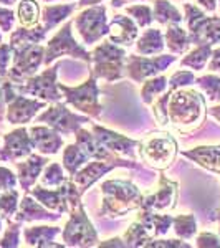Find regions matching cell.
<instances>
[{"label": "cell", "instance_id": "obj_16", "mask_svg": "<svg viewBox=\"0 0 220 248\" xmlns=\"http://www.w3.org/2000/svg\"><path fill=\"white\" fill-rule=\"evenodd\" d=\"M175 201H177V182H173L167 177L161 175L157 192L142 199L141 209L154 212L173 210L175 207Z\"/></svg>", "mask_w": 220, "mask_h": 248}, {"label": "cell", "instance_id": "obj_36", "mask_svg": "<svg viewBox=\"0 0 220 248\" xmlns=\"http://www.w3.org/2000/svg\"><path fill=\"white\" fill-rule=\"evenodd\" d=\"M18 192L15 189L0 192V215L5 220H12L18 210Z\"/></svg>", "mask_w": 220, "mask_h": 248}, {"label": "cell", "instance_id": "obj_6", "mask_svg": "<svg viewBox=\"0 0 220 248\" xmlns=\"http://www.w3.org/2000/svg\"><path fill=\"white\" fill-rule=\"evenodd\" d=\"M58 88L65 94L68 105L88 114L90 118H99L103 106L99 105V90L93 75H90L86 81L81 83L79 86H66L63 83H58Z\"/></svg>", "mask_w": 220, "mask_h": 248}, {"label": "cell", "instance_id": "obj_37", "mask_svg": "<svg viewBox=\"0 0 220 248\" xmlns=\"http://www.w3.org/2000/svg\"><path fill=\"white\" fill-rule=\"evenodd\" d=\"M126 12L133 17V20L138 23V27H149L153 23V10H151L149 5H144V3H139V5H131L126 7Z\"/></svg>", "mask_w": 220, "mask_h": 248}, {"label": "cell", "instance_id": "obj_19", "mask_svg": "<svg viewBox=\"0 0 220 248\" xmlns=\"http://www.w3.org/2000/svg\"><path fill=\"white\" fill-rule=\"evenodd\" d=\"M139 27L133 18L126 15H114L110 23V33L108 37L116 45L129 46L134 43V40L139 35Z\"/></svg>", "mask_w": 220, "mask_h": 248}, {"label": "cell", "instance_id": "obj_10", "mask_svg": "<svg viewBox=\"0 0 220 248\" xmlns=\"http://www.w3.org/2000/svg\"><path fill=\"white\" fill-rule=\"evenodd\" d=\"M58 68L60 63L51 68H47L43 73L37 75V77H30L27 79L25 85H15V90L20 94H30L35 98H40L47 103H58L63 98L60 93L58 81H57V75H58Z\"/></svg>", "mask_w": 220, "mask_h": 248}, {"label": "cell", "instance_id": "obj_13", "mask_svg": "<svg viewBox=\"0 0 220 248\" xmlns=\"http://www.w3.org/2000/svg\"><path fill=\"white\" fill-rule=\"evenodd\" d=\"M116 167H133V169H138V164L136 162H129V161H99L96 159V162H90V164H85L81 170H78L77 174L71 175V181L77 184V187L79 189V192H86L90 189L93 184L101 179L103 175L111 172Z\"/></svg>", "mask_w": 220, "mask_h": 248}, {"label": "cell", "instance_id": "obj_14", "mask_svg": "<svg viewBox=\"0 0 220 248\" xmlns=\"http://www.w3.org/2000/svg\"><path fill=\"white\" fill-rule=\"evenodd\" d=\"M2 151H0V161H18V159L29 157L33 153V141H31V136H29V131L25 127H18V129L7 133L3 138Z\"/></svg>", "mask_w": 220, "mask_h": 248}, {"label": "cell", "instance_id": "obj_8", "mask_svg": "<svg viewBox=\"0 0 220 248\" xmlns=\"http://www.w3.org/2000/svg\"><path fill=\"white\" fill-rule=\"evenodd\" d=\"M63 55H68V57H73V58L83 60V62H86V63H91V53H88L85 48L73 38V33H71V22H66L65 25L57 31V35H55L53 38L48 40V43L45 46L43 65L50 66L51 62H55L58 57H63Z\"/></svg>", "mask_w": 220, "mask_h": 248}, {"label": "cell", "instance_id": "obj_1", "mask_svg": "<svg viewBox=\"0 0 220 248\" xmlns=\"http://www.w3.org/2000/svg\"><path fill=\"white\" fill-rule=\"evenodd\" d=\"M167 118L177 133H190L205 118V99L195 90H173L167 103Z\"/></svg>", "mask_w": 220, "mask_h": 248}, {"label": "cell", "instance_id": "obj_42", "mask_svg": "<svg viewBox=\"0 0 220 248\" xmlns=\"http://www.w3.org/2000/svg\"><path fill=\"white\" fill-rule=\"evenodd\" d=\"M17 175L12 172L9 167L0 166V192H7L15 189L17 186Z\"/></svg>", "mask_w": 220, "mask_h": 248}, {"label": "cell", "instance_id": "obj_7", "mask_svg": "<svg viewBox=\"0 0 220 248\" xmlns=\"http://www.w3.org/2000/svg\"><path fill=\"white\" fill-rule=\"evenodd\" d=\"M98 232L88 218L83 203L71 212L70 220L63 230V245L68 247H94L98 245Z\"/></svg>", "mask_w": 220, "mask_h": 248}, {"label": "cell", "instance_id": "obj_43", "mask_svg": "<svg viewBox=\"0 0 220 248\" xmlns=\"http://www.w3.org/2000/svg\"><path fill=\"white\" fill-rule=\"evenodd\" d=\"M14 23H15L14 10L0 7V30H2L3 33H9V31H12V29H14Z\"/></svg>", "mask_w": 220, "mask_h": 248}, {"label": "cell", "instance_id": "obj_49", "mask_svg": "<svg viewBox=\"0 0 220 248\" xmlns=\"http://www.w3.org/2000/svg\"><path fill=\"white\" fill-rule=\"evenodd\" d=\"M3 105H5V98H3V90H2V85H0V121L3 119V111H5L3 109Z\"/></svg>", "mask_w": 220, "mask_h": 248}, {"label": "cell", "instance_id": "obj_23", "mask_svg": "<svg viewBox=\"0 0 220 248\" xmlns=\"http://www.w3.org/2000/svg\"><path fill=\"white\" fill-rule=\"evenodd\" d=\"M58 233V227H29L23 230L25 243L30 247H65L55 243V237Z\"/></svg>", "mask_w": 220, "mask_h": 248}, {"label": "cell", "instance_id": "obj_15", "mask_svg": "<svg viewBox=\"0 0 220 248\" xmlns=\"http://www.w3.org/2000/svg\"><path fill=\"white\" fill-rule=\"evenodd\" d=\"M47 106V101L25 98L23 94L17 93L14 99L7 103V121L10 124H27L38 114L40 109Z\"/></svg>", "mask_w": 220, "mask_h": 248}, {"label": "cell", "instance_id": "obj_28", "mask_svg": "<svg viewBox=\"0 0 220 248\" xmlns=\"http://www.w3.org/2000/svg\"><path fill=\"white\" fill-rule=\"evenodd\" d=\"M154 20H157L161 25H175V23H181L184 17L169 0H156L154 2Z\"/></svg>", "mask_w": 220, "mask_h": 248}, {"label": "cell", "instance_id": "obj_45", "mask_svg": "<svg viewBox=\"0 0 220 248\" xmlns=\"http://www.w3.org/2000/svg\"><path fill=\"white\" fill-rule=\"evenodd\" d=\"M146 247H166V248H169V247H184V248H187L190 245H189V243H186V242H182V240H151V242L146 243Z\"/></svg>", "mask_w": 220, "mask_h": 248}, {"label": "cell", "instance_id": "obj_46", "mask_svg": "<svg viewBox=\"0 0 220 248\" xmlns=\"http://www.w3.org/2000/svg\"><path fill=\"white\" fill-rule=\"evenodd\" d=\"M209 70L212 73H215V71H220V48L217 50L212 51V60L209 63Z\"/></svg>", "mask_w": 220, "mask_h": 248}, {"label": "cell", "instance_id": "obj_39", "mask_svg": "<svg viewBox=\"0 0 220 248\" xmlns=\"http://www.w3.org/2000/svg\"><path fill=\"white\" fill-rule=\"evenodd\" d=\"M9 222V229L5 230V235L0 238V247H18L20 245V225L18 222H12V220H7Z\"/></svg>", "mask_w": 220, "mask_h": 248}, {"label": "cell", "instance_id": "obj_18", "mask_svg": "<svg viewBox=\"0 0 220 248\" xmlns=\"http://www.w3.org/2000/svg\"><path fill=\"white\" fill-rule=\"evenodd\" d=\"M30 136L33 141L35 151H38L43 155H55L58 154V151L63 147V138L60 136L58 131H55L53 127H45V126H31L30 127Z\"/></svg>", "mask_w": 220, "mask_h": 248}, {"label": "cell", "instance_id": "obj_47", "mask_svg": "<svg viewBox=\"0 0 220 248\" xmlns=\"http://www.w3.org/2000/svg\"><path fill=\"white\" fill-rule=\"evenodd\" d=\"M199 3L205 9L207 12H215L217 10V0H197Z\"/></svg>", "mask_w": 220, "mask_h": 248}, {"label": "cell", "instance_id": "obj_38", "mask_svg": "<svg viewBox=\"0 0 220 248\" xmlns=\"http://www.w3.org/2000/svg\"><path fill=\"white\" fill-rule=\"evenodd\" d=\"M197 85L205 91L207 98H209L210 101L220 103V77L205 75V77L197 78Z\"/></svg>", "mask_w": 220, "mask_h": 248}, {"label": "cell", "instance_id": "obj_17", "mask_svg": "<svg viewBox=\"0 0 220 248\" xmlns=\"http://www.w3.org/2000/svg\"><path fill=\"white\" fill-rule=\"evenodd\" d=\"M91 131H93L94 138L98 139L108 151H111L113 154H118V155H134L136 147H138V144H139L138 141H134V139L127 138V136L118 134V133H114V131L106 129V127L96 126V124L91 126Z\"/></svg>", "mask_w": 220, "mask_h": 248}, {"label": "cell", "instance_id": "obj_33", "mask_svg": "<svg viewBox=\"0 0 220 248\" xmlns=\"http://www.w3.org/2000/svg\"><path fill=\"white\" fill-rule=\"evenodd\" d=\"M212 45H197V48L187 53V57L182 60L181 65L182 66H189L192 70H202L207 65L209 58L212 57Z\"/></svg>", "mask_w": 220, "mask_h": 248}, {"label": "cell", "instance_id": "obj_32", "mask_svg": "<svg viewBox=\"0 0 220 248\" xmlns=\"http://www.w3.org/2000/svg\"><path fill=\"white\" fill-rule=\"evenodd\" d=\"M151 240H153V233L138 220L131 223L125 233V242L127 247H146V243Z\"/></svg>", "mask_w": 220, "mask_h": 248}, {"label": "cell", "instance_id": "obj_40", "mask_svg": "<svg viewBox=\"0 0 220 248\" xmlns=\"http://www.w3.org/2000/svg\"><path fill=\"white\" fill-rule=\"evenodd\" d=\"M194 81H195V77L192 71H186V70L175 71L173 77L169 78V90H179V88L192 85Z\"/></svg>", "mask_w": 220, "mask_h": 248}, {"label": "cell", "instance_id": "obj_24", "mask_svg": "<svg viewBox=\"0 0 220 248\" xmlns=\"http://www.w3.org/2000/svg\"><path fill=\"white\" fill-rule=\"evenodd\" d=\"M162 50H164V35L157 29H147L138 38V42H136V51L144 55V57L157 55Z\"/></svg>", "mask_w": 220, "mask_h": 248}, {"label": "cell", "instance_id": "obj_30", "mask_svg": "<svg viewBox=\"0 0 220 248\" xmlns=\"http://www.w3.org/2000/svg\"><path fill=\"white\" fill-rule=\"evenodd\" d=\"M169 90V79L166 77H153L147 81H144L141 90V99L144 105H153L156 98H159L162 93Z\"/></svg>", "mask_w": 220, "mask_h": 248}, {"label": "cell", "instance_id": "obj_22", "mask_svg": "<svg viewBox=\"0 0 220 248\" xmlns=\"http://www.w3.org/2000/svg\"><path fill=\"white\" fill-rule=\"evenodd\" d=\"M182 155L195 161L207 170L217 172L220 175V146H201L190 151H184Z\"/></svg>", "mask_w": 220, "mask_h": 248}, {"label": "cell", "instance_id": "obj_41", "mask_svg": "<svg viewBox=\"0 0 220 248\" xmlns=\"http://www.w3.org/2000/svg\"><path fill=\"white\" fill-rule=\"evenodd\" d=\"M12 60H14V46L12 45H0V77H7L12 65Z\"/></svg>", "mask_w": 220, "mask_h": 248}, {"label": "cell", "instance_id": "obj_3", "mask_svg": "<svg viewBox=\"0 0 220 248\" xmlns=\"http://www.w3.org/2000/svg\"><path fill=\"white\" fill-rule=\"evenodd\" d=\"M126 50L121 45H116L111 40H105L93 50V77L96 79H106L108 83L118 81L123 78L125 70Z\"/></svg>", "mask_w": 220, "mask_h": 248}, {"label": "cell", "instance_id": "obj_31", "mask_svg": "<svg viewBox=\"0 0 220 248\" xmlns=\"http://www.w3.org/2000/svg\"><path fill=\"white\" fill-rule=\"evenodd\" d=\"M17 17L22 27H35L40 23V5L37 0H20Z\"/></svg>", "mask_w": 220, "mask_h": 248}, {"label": "cell", "instance_id": "obj_5", "mask_svg": "<svg viewBox=\"0 0 220 248\" xmlns=\"http://www.w3.org/2000/svg\"><path fill=\"white\" fill-rule=\"evenodd\" d=\"M45 58V46L40 43H27V45L14 46V60L9 70V79L15 85H20L25 79L33 77Z\"/></svg>", "mask_w": 220, "mask_h": 248}, {"label": "cell", "instance_id": "obj_52", "mask_svg": "<svg viewBox=\"0 0 220 248\" xmlns=\"http://www.w3.org/2000/svg\"><path fill=\"white\" fill-rule=\"evenodd\" d=\"M210 114L214 116V118H217L219 121H220V106H214V108H210Z\"/></svg>", "mask_w": 220, "mask_h": 248}, {"label": "cell", "instance_id": "obj_48", "mask_svg": "<svg viewBox=\"0 0 220 248\" xmlns=\"http://www.w3.org/2000/svg\"><path fill=\"white\" fill-rule=\"evenodd\" d=\"M126 243H123L119 238H113V240H106V242L99 243V247H125Z\"/></svg>", "mask_w": 220, "mask_h": 248}, {"label": "cell", "instance_id": "obj_21", "mask_svg": "<svg viewBox=\"0 0 220 248\" xmlns=\"http://www.w3.org/2000/svg\"><path fill=\"white\" fill-rule=\"evenodd\" d=\"M48 164V159L38 154H30L29 159L23 162L15 164V169L18 172V182L25 192L30 190V187L38 181V175L42 174V169Z\"/></svg>", "mask_w": 220, "mask_h": 248}, {"label": "cell", "instance_id": "obj_29", "mask_svg": "<svg viewBox=\"0 0 220 248\" xmlns=\"http://www.w3.org/2000/svg\"><path fill=\"white\" fill-rule=\"evenodd\" d=\"M90 159L91 157L81 149V146H78V144H70V146H66L65 153H63V166H65L68 174L73 175V174H77Z\"/></svg>", "mask_w": 220, "mask_h": 248}, {"label": "cell", "instance_id": "obj_27", "mask_svg": "<svg viewBox=\"0 0 220 248\" xmlns=\"http://www.w3.org/2000/svg\"><path fill=\"white\" fill-rule=\"evenodd\" d=\"M48 31L43 29L42 23L35 27H20L10 35V45H27V43H40L43 42Z\"/></svg>", "mask_w": 220, "mask_h": 248}, {"label": "cell", "instance_id": "obj_54", "mask_svg": "<svg viewBox=\"0 0 220 248\" xmlns=\"http://www.w3.org/2000/svg\"><path fill=\"white\" fill-rule=\"evenodd\" d=\"M2 220L3 218H2V215H0V232H2Z\"/></svg>", "mask_w": 220, "mask_h": 248}, {"label": "cell", "instance_id": "obj_55", "mask_svg": "<svg viewBox=\"0 0 220 248\" xmlns=\"http://www.w3.org/2000/svg\"><path fill=\"white\" fill-rule=\"evenodd\" d=\"M217 218H219V222H220V210H219V215H217Z\"/></svg>", "mask_w": 220, "mask_h": 248}, {"label": "cell", "instance_id": "obj_53", "mask_svg": "<svg viewBox=\"0 0 220 248\" xmlns=\"http://www.w3.org/2000/svg\"><path fill=\"white\" fill-rule=\"evenodd\" d=\"M15 2H18V0H0V3H2V5H7V7L14 5Z\"/></svg>", "mask_w": 220, "mask_h": 248}, {"label": "cell", "instance_id": "obj_51", "mask_svg": "<svg viewBox=\"0 0 220 248\" xmlns=\"http://www.w3.org/2000/svg\"><path fill=\"white\" fill-rule=\"evenodd\" d=\"M127 2H136V0H111V5L116 9V7H123Z\"/></svg>", "mask_w": 220, "mask_h": 248}, {"label": "cell", "instance_id": "obj_50", "mask_svg": "<svg viewBox=\"0 0 220 248\" xmlns=\"http://www.w3.org/2000/svg\"><path fill=\"white\" fill-rule=\"evenodd\" d=\"M99 2H103V0H79L78 9H83V7H86V5H93V3H99Z\"/></svg>", "mask_w": 220, "mask_h": 248}, {"label": "cell", "instance_id": "obj_34", "mask_svg": "<svg viewBox=\"0 0 220 248\" xmlns=\"http://www.w3.org/2000/svg\"><path fill=\"white\" fill-rule=\"evenodd\" d=\"M174 232L179 238L182 240H189L195 235L197 232V222H195V217L192 214H187V215H177L174 217Z\"/></svg>", "mask_w": 220, "mask_h": 248}, {"label": "cell", "instance_id": "obj_35", "mask_svg": "<svg viewBox=\"0 0 220 248\" xmlns=\"http://www.w3.org/2000/svg\"><path fill=\"white\" fill-rule=\"evenodd\" d=\"M65 181H66V175H65V172H63L62 166L57 162H51V164H48L45 172H43L42 179H40V186L55 189V187L62 186Z\"/></svg>", "mask_w": 220, "mask_h": 248}, {"label": "cell", "instance_id": "obj_4", "mask_svg": "<svg viewBox=\"0 0 220 248\" xmlns=\"http://www.w3.org/2000/svg\"><path fill=\"white\" fill-rule=\"evenodd\" d=\"M139 154L144 162L156 169H167L177 154V142L169 133L151 134L138 144Z\"/></svg>", "mask_w": 220, "mask_h": 248}, {"label": "cell", "instance_id": "obj_2", "mask_svg": "<svg viewBox=\"0 0 220 248\" xmlns=\"http://www.w3.org/2000/svg\"><path fill=\"white\" fill-rule=\"evenodd\" d=\"M101 212L108 217H126L129 212L141 209L142 194L131 181L111 179L101 184Z\"/></svg>", "mask_w": 220, "mask_h": 248}, {"label": "cell", "instance_id": "obj_9", "mask_svg": "<svg viewBox=\"0 0 220 248\" xmlns=\"http://www.w3.org/2000/svg\"><path fill=\"white\" fill-rule=\"evenodd\" d=\"M75 25L78 29L79 38L85 45H94L110 33V25L106 18V7L94 5L79 12L75 17Z\"/></svg>", "mask_w": 220, "mask_h": 248}, {"label": "cell", "instance_id": "obj_44", "mask_svg": "<svg viewBox=\"0 0 220 248\" xmlns=\"http://www.w3.org/2000/svg\"><path fill=\"white\" fill-rule=\"evenodd\" d=\"M197 247H220V240L217 235L210 233V232H202L197 237Z\"/></svg>", "mask_w": 220, "mask_h": 248}, {"label": "cell", "instance_id": "obj_26", "mask_svg": "<svg viewBox=\"0 0 220 248\" xmlns=\"http://www.w3.org/2000/svg\"><path fill=\"white\" fill-rule=\"evenodd\" d=\"M164 38H166L167 48H169L173 53H186L192 45L189 31L184 30L182 27H179V23H175V25H167Z\"/></svg>", "mask_w": 220, "mask_h": 248}, {"label": "cell", "instance_id": "obj_58", "mask_svg": "<svg viewBox=\"0 0 220 248\" xmlns=\"http://www.w3.org/2000/svg\"><path fill=\"white\" fill-rule=\"evenodd\" d=\"M0 151H2V149H0Z\"/></svg>", "mask_w": 220, "mask_h": 248}, {"label": "cell", "instance_id": "obj_56", "mask_svg": "<svg viewBox=\"0 0 220 248\" xmlns=\"http://www.w3.org/2000/svg\"><path fill=\"white\" fill-rule=\"evenodd\" d=\"M2 38H3V37H2V33H0V43H2Z\"/></svg>", "mask_w": 220, "mask_h": 248}, {"label": "cell", "instance_id": "obj_25", "mask_svg": "<svg viewBox=\"0 0 220 248\" xmlns=\"http://www.w3.org/2000/svg\"><path fill=\"white\" fill-rule=\"evenodd\" d=\"M78 9V3H62V5H45L43 7L42 25L47 31L62 23L71 15V12Z\"/></svg>", "mask_w": 220, "mask_h": 248}, {"label": "cell", "instance_id": "obj_12", "mask_svg": "<svg viewBox=\"0 0 220 248\" xmlns=\"http://www.w3.org/2000/svg\"><path fill=\"white\" fill-rule=\"evenodd\" d=\"M37 123H47L50 127H53L55 131H58L60 134H75L83 124L91 123L90 118L86 116H79L71 113L65 105H55L50 106L43 114H40L37 118Z\"/></svg>", "mask_w": 220, "mask_h": 248}, {"label": "cell", "instance_id": "obj_11", "mask_svg": "<svg viewBox=\"0 0 220 248\" xmlns=\"http://www.w3.org/2000/svg\"><path fill=\"white\" fill-rule=\"evenodd\" d=\"M175 60L177 58L173 57V55H161V57L154 58H142L138 57V55H129V57H126L125 70L127 71V77L134 83H141L146 78L157 77V73L166 71L167 66L175 63Z\"/></svg>", "mask_w": 220, "mask_h": 248}, {"label": "cell", "instance_id": "obj_57", "mask_svg": "<svg viewBox=\"0 0 220 248\" xmlns=\"http://www.w3.org/2000/svg\"><path fill=\"white\" fill-rule=\"evenodd\" d=\"M47 2H51V0H47Z\"/></svg>", "mask_w": 220, "mask_h": 248}, {"label": "cell", "instance_id": "obj_20", "mask_svg": "<svg viewBox=\"0 0 220 248\" xmlns=\"http://www.w3.org/2000/svg\"><path fill=\"white\" fill-rule=\"evenodd\" d=\"M15 222H35V220H45V222H57L60 220V214H53L47 210L45 205L33 201V195H25L20 201L18 210L14 217Z\"/></svg>", "mask_w": 220, "mask_h": 248}]
</instances>
